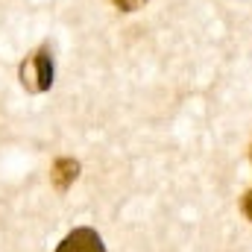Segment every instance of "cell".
Listing matches in <instances>:
<instances>
[{
	"label": "cell",
	"mask_w": 252,
	"mask_h": 252,
	"mask_svg": "<svg viewBox=\"0 0 252 252\" xmlns=\"http://www.w3.org/2000/svg\"><path fill=\"white\" fill-rule=\"evenodd\" d=\"M21 85L32 94H41L53 85V59L50 47H38L27 62L21 64Z\"/></svg>",
	"instance_id": "6da1fadb"
},
{
	"label": "cell",
	"mask_w": 252,
	"mask_h": 252,
	"mask_svg": "<svg viewBox=\"0 0 252 252\" xmlns=\"http://www.w3.org/2000/svg\"><path fill=\"white\" fill-rule=\"evenodd\" d=\"M56 252H106V244H103V238L94 229L79 226V229L64 235L62 244L56 247Z\"/></svg>",
	"instance_id": "7a4b0ae2"
},
{
	"label": "cell",
	"mask_w": 252,
	"mask_h": 252,
	"mask_svg": "<svg viewBox=\"0 0 252 252\" xmlns=\"http://www.w3.org/2000/svg\"><path fill=\"white\" fill-rule=\"evenodd\" d=\"M76 176H79V161H73V158H59V161L53 164V182H56L59 190H67Z\"/></svg>",
	"instance_id": "3957f363"
},
{
	"label": "cell",
	"mask_w": 252,
	"mask_h": 252,
	"mask_svg": "<svg viewBox=\"0 0 252 252\" xmlns=\"http://www.w3.org/2000/svg\"><path fill=\"white\" fill-rule=\"evenodd\" d=\"M147 0H115V6L118 9H124V12H135V9H141Z\"/></svg>",
	"instance_id": "277c9868"
},
{
	"label": "cell",
	"mask_w": 252,
	"mask_h": 252,
	"mask_svg": "<svg viewBox=\"0 0 252 252\" xmlns=\"http://www.w3.org/2000/svg\"><path fill=\"white\" fill-rule=\"evenodd\" d=\"M241 211H244V217L252 223V188L244 193V199H241Z\"/></svg>",
	"instance_id": "5b68a950"
}]
</instances>
